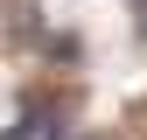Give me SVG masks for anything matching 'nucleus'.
I'll return each instance as SVG.
<instances>
[{
  "mask_svg": "<svg viewBox=\"0 0 147 140\" xmlns=\"http://www.w3.org/2000/svg\"><path fill=\"white\" fill-rule=\"evenodd\" d=\"M7 140H63V126H56L49 112H35V119H14V126H7Z\"/></svg>",
  "mask_w": 147,
  "mask_h": 140,
  "instance_id": "f257e3e1",
  "label": "nucleus"
},
{
  "mask_svg": "<svg viewBox=\"0 0 147 140\" xmlns=\"http://www.w3.org/2000/svg\"><path fill=\"white\" fill-rule=\"evenodd\" d=\"M140 28H147V0H140Z\"/></svg>",
  "mask_w": 147,
  "mask_h": 140,
  "instance_id": "f03ea898",
  "label": "nucleus"
}]
</instances>
